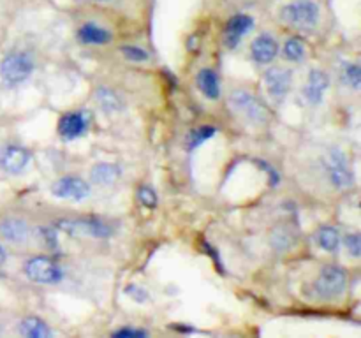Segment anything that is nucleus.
<instances>
[{
  "instance_id": "nucleus-1",
  "label": "nucleus",
  "mask_w": 361,
  "mask_h": 338,
  "mask_svg": "<svg viewBox=\"0 0 361 338\" xmlns=\"http://www.w3.org/2000/svg\"><path fill=\"white\" fill-rule=\"evenodd\" d=\"M34 56L27 51H11L0 62V80L7 87H18L34 74Z\"/></svg>"
},
{
  "instance_id": "nucleus-2",
  "label": "nucleus",
  "mask_w": 361,
  "mask_h": 338,
  "mask_svg": "<svg viewBox=\"0 0 361 338\" xmlns=\"http://www.w3.org/2000/svg\"><path fill=\"white\" fill-rule=\"evenodd\" d=\"M281 18L289 27L298 30H312L319 23L321 9L314 0H293L282 7Z\"/></svg>"
},
{
  "instance_id": "nucleus-3",
  "label": "nucleus",
  "mask_w": 361,
  "mask_h": 338,
  "mask_svg": "<svg viewBox=\"0 0 361 338\" xmlns=\"http://www.w3.org/2000/svg\"><path fill=\"white\" fill-rule=\"evenodd\" d=\"M348 285V273L338 264H326L314 280V294L321 299L338 298Z\"/></svg>"
},
{
  "instance_id": "nucleus-4",
  "label": "nucleus",
  "mask_w": 361,
  "mask_h": 338,
  "mask_svg": "<svg viewBox=\"0 0 361 338\" xmlns=\"http://www.w3.org/2000/svg\"><path fill=\"white\" fill-rule=\"evenodd\" d=\"M229 106H231V109L236 115H240L247 122L254 123V125H263V123L268 122L267 108L250 92L242 90V88L240 90H233L229 94Z\"/></svg>"
},
{
  "instance_id": "nucleus-5",
  "label": "nucleus",
  "mask_w": 361,
  "mask_h": 338,
  "mask_svg": "<svg viewBox=\"0 0 361 338\" xmlns=\"http://www.w3.org/2000/svg\"><path fill=\"white\" fill-rule=\"evenodd\" d=\"M25 277L39 285H56L63 280V270L56 261L46 256H35L23 266Z\"/></svg>"
},
{
  "instance_id": "nucleus-6",
  "label": "nucleus",
  "mask_w": 361,
  "mask_h": 338,
  "mask_svg": "<svg viewBox=\"0 0 361 338\" xmlns=\"http://www.w3.org/2000/svg\"><path fill=\"white\" fill-rule=\"evenodd\" d=\"M324 171L331 185L338 190H349L355 185V173L341 148H331L324 162Z\"/></svg>"
},
{
  "instance_id": "nucleus-7",
  "label": "nucleus",
  "mask_w": 361,
  "mask_h": 338,
  "mask_svg": "<svg viewBox=\"0 0 361 338\" xmlns=\"http://www.w3.org/2000/svg\"><path fill=\"white\" fill-rule=\"evenodd\" d=\"M56 229L71 236H80V238L102 239L111 236V225L97 218H67V220H60Z\"/></svg>"
},
{
  "instance_id": "nucleus-8",
  "label": "nucleus",
  "mask_w": 361,
  "mask_h": 338,
  "mask_svg": "<svg viewBox=\"0 0 361 338\" xmlns=\"http://www.w3.org/2000/svg\"><path fill=\"white\" fill-rule=\"evenodd\" d=\"M51 194L55 197H59V199L80 203V201L87 199L88 197V194H90V185H88L83 178H80V176L67 175L53 183Z\"/></svg>"
},
{
  "instance_id": "nucleus-9",
  "label": "nucleus",
  "mask_w": 361,
  "mask_h": 338,
  "mask_svg": "<svg viewBox=\"0 0 361 338\" xmlns=\"http://www.w3.org/2000/svg\"><path fill=\"white\" fill-rule=\"evenodd\" d=\"M0 238L14 246L27 245L30 239V225L16 215H4L0 217Z\"/></svg>"
},
{
  "instance_id": "nucleus-10",
  "label": "nucleus",
  "mask_w": 361,
  "mask_h": 338,
  "mask_svg": "<svg viewBox=\"0 0 361 338\" xmlns=\"http://www.w3.org/2000/svg\"><path fill=\"white\" fill-rule=\"evenodd\" d=\"M32 154L18 144H2L0 146V169L7 175H21L28 168Z\"/></svg>"
},
{
  "instance_id": "nucleus-11",
  "label": "nucleus",
  "mask_w": 361,
  "mask_h": 338,
  "mask_svg": "<svg viewBox=\"0 0 361 338\" xmlns=\"http://www.w3.org/2000/svg\"><path fill=\"white\" fill-rule=\"evenodd\" d=\"M293 73L286 67H271L264 73V87L274 101H284L291 90Z\"/></svg>"
},
{
  "instance_id": "nucleus-12",
  "label": "nucleus",
  "mask_w": 361,
  "mask_h": 338,
  "mask_svg": "<svg viewBox=\"0 0 361 338\" xmlns=\"http://www.w3.org/2000/svg\"><path fill=\"white\" fill-rule=\"evenodd\" d=\"M279 55V42L274 35L261 34L250 44V56L259 65H268Z\"/></svg>"
},
{
  "instance_id": "nucleus-13",
  "label": "nucleus",
  "mask_w": 361,
  "mask_h": 338,
  "mask_svg": "<svg viewBox=\"0 0 361 338\" xmlns=\"http://www.w3.org/2000/svg\"><path fill=\"white\" fill-rule=\"evenodd\" d=\"M254 28V18L250 14H235L229 18L224 30V42L229 49L236 48L242 41L243 35L249 34Z\"/></svg>"
},
{
  "instance_id": "nucleus-14",
  "label": "nucleus",
  "mask_w": 361,
  "mask_h": 338,
  "mask_svg": "<svg viewBox=\"0 0 361 338\" xmlns=\"http://www.w3.org/2000/svg\"><path fill=\"white\" fill-rule=\"evenodd\" d=\"M88 129V118L83 111H69L60 118L59 134L62 139L73 141L83 136Z\"/></svg>"
},
{
  "instance_id": "nucleus-15",
  "label": "nucleus",
  "mask_w": 361,
  "mask_h": 338,
  "mask_svg": "<svg viewBox=\"0 0 361 338\" xmlns=\"http://www.w3.org/2000/svg\"><path fill=\"white\" fill-rule=\"evenodd\" d=\"M328 87H330V77H328V74L324 70H310L305 87H303V97H305V101L310 106L321 104Z\"/></svg>"
},
{
  "instance_id": "nucleus-16",
  "label": "nucleus",
  "mask_w": 361,
  "mask_h": 338,
  "mask_svg": "<svg viewBox=\"0 0 361 338\" xmlns=\"http://www.w3.org/2000/svg\"><path fill=\"white\" fill-rule=\"evenodd\" d=\"M76 37L85 46H104L111 42V32L97 23H83L76 32Z\"/></svg>"
},
{
  "instance_id": "nucleus-17",
  "label": "nucleus",
  "mask_w": 361,
  "mask_h": 338,
  "mask_svg": "<svg viewBox=\"0 0 361 338\" xmlns=\"http://www.w3.org/2000/svg\"><path fill=\"white\" fill-rule=\"evenodd\" d=\"M120 176H122V169H120L118 164H113V162H99V164L92 165L90 169L92 183L99 187L113 185V183L118 182Z\"/></svg>"
},
{
  "instance_id": "nucleus-18",
  "label": "nucleus",
  "mask_w": 361,
  "mask_h": 338,
  "mask_svg": "<svg viewBox=\"0 0 361 338\" xmlns=\"http://www.w3.org/2000/svg\"><path fill=\"white\" fill-rule=\"evenodd\" d=\"M196 83L201 94H203L208 101H217L219 95H221V81H219V76L215 74V70L207 69V67L201 69L200 73H197Z\"/></svg>"
},
{
  "instance_id": "nucleus-19",
  "label": "nucleus",
  "mask_w": 361,
  "mask_h": 338,
  "mask_svg": "<svg viewBox=\"0 0 361 338\" xmlns=\"http://www.w3.org/2000/svg\"><path fill=\"white\" fill-rule=\"evenodd\" d=\"M20 334L27 338H49L53 334V330L39 317H25L18 326Z\"/></svg>"
},
{
  "instance_id": "nucleus-20",
  "label": "nucleus",
  "mask_w": 361,
  "mask_h": 338,
  "mask_svg": "<svg viewBox=\"0 0 361 338\" xmlns=\"http://www.w3.org/2000/svg\"><path fill=\"white\" fill-rule=\"evenodd\" d=\"M316 243L326 252L334 254L341 249V232H338L337 227H331V225H324L319 231L316 232Z\"/></svg>"
},
{
  "instance_id": "nucleus-21",
  "label": "nucleus",
  "mask_w": 361,
  "mask_h": 338,
  "mask_svg": "<svg viewBox=\"0 0 361 338\" xmlns=\"http://www.w3.org/2000/svg\"><path fill=\"white\" fill-rule=\"evenodd\" d=\"M95 99H97L99 108L104 113H118L122 109V101H120L118 95L111 90V88H99L95 92Z\"/></svg>"
},
{
  "instance_id": "nucleus-22",
  "label": "nucleus",
  "mask_w": 361,
  "mask_h": 338,
  "mask_svg": "<svg viewBox=\"0 0 361 338\" xmlns=\"http://www.w3.org/2000/svg\"><path fill=\"white\" fill-rule=\"evenodd\" d=\"M215 134H217V129H215L214 125L196 127V129L187 136V148H189V150H196V148H200L201 144L207 143L208 139H212Z\"/></svg>"
},
{
  "instance_id": "nucleus-23",
  "label": "nucleus",
  "mask_w": 361,
  "mask_h": 338,
  "mask_svg": "<svg viewBox=\"0 0 361 338\" xmlns=\"http://www.w3.org/2000/svg\"><path fill=\"white\" fill-rule=\"evenodd\" d=\"M284 56L289 62H303L307 56V48L305 42L300 37H289L288 41L284 42Z\"/></svg>"
},
{
  "instance_id": "nucleus-24",
  "label": "nucleus",
  "mask_w": 361,
  "mask_h": 338,
  "mask_svg": "<svg viewBox=\"0 0 361 338\" xmlns=\"http://www.w3.org/2000/svg\"><path fill=\"white\" fill-rule=\"evenodd\" d=\"M342 83L353 90H360L361 73L358 63H345L344 69H342Z\"/></svg>"
},
{
  "instance_id": "nucleus-25",
  "label": "nucleus",
  "mask_w": 361,
  "mask_h": 338,
  "mask_svg": "<svg viewBox=\"0 0 361 338\" xmlns=\"http://www.w3.org/2000/svg\"><path fill=\"white\" fill-rule=\"evenodd\" d=\"M120 53H122L126 60H129V62H136V63L148 62V58H150L147 49L140 48V46H133V44L122 46V48H120Z\"/></svg>"
},
{
  "instance_id": "nucleus-26",
  "label": "nucleus",
  "mask_w": 361,
  "mask_h": 338,
  "mask_svg": "<svg viewBox=\"0 0 361 338\" xmlns=\"http://www.w3.org/2000/svg\"><path fill=\"white\" fill-rule=\"evenodd\" d=\"M270 242L275 250H286L289 249V245H291V234H289L284 227H277L274 229V232H271Z\"/></svg>"
},
{
  "instance_id": "nucleus-27",
  "label": "nucleus",
  "mask_w": 361,
  "mask_h": 338,
  "mask_svg": "<svg viewBox=\"0 0 361 338\" xmlns=\"http://www.w3.org/2000/svg\"><path fill=\"white\" fill-rule=\"evenodd\" d=\"M342 242H344V246H345V250H348L349 256L355 257V259H358V257L361 256V236L358 234V232H351V234L345 236Z\"/></svg>"
},
{
  "instance_id": "nucleus-28",
  "label": "nucleus",
  "mask_w": 361,
  "mask_h": 338,
  "mask_svg": "<svg viewBox=\"0 0 361 338\" xmlns=\"http://www.w3.org/2000/svg\"><path fill=\"white\" fill-rule=\"evenodd\" d=\"M137 197H140V201L147 208L157 206V194H155L150 187H141L140 192H137Z\"/></svg>"
},
{
  "instance_id": "nucleus-29",
  "label": "nucleus",
  "mask_w": 361,
  "mask_h": 338,
  "mask_svg": "<svg viewBox=\"0 0 361 338\" xmlns=\"http://www.w3.org/2000/svg\"><path fill=\"white\" fill-rule=\"evenodd\" d=\"M147 334H148V331L127 326V327H120L118 331H115V333H113V337H116V338H127V337L137 338V337H147Z\"/></svg>"
},
{
  "instance_id": "nucleus-30",
  "label": "nucleus",
  "mask_w": 361,
  "mask_h": 338,
  "mask_svg": "<svg viewBox=\"0 0 361 338\" xmlns=\"http://www.w3.org/2000/svg\"><path fill=\"white\" fill-rule=\"evenodd\" d=\"M127 294L130 296L133 299H136V301L143 303L148 299V292L145 291V289H141L140 285H130V287H127Z\"/></svg>"
},
{
  "instance_id": "nucleus-31",
  "label": "nucleus",
  "mask_w": 361,
  "mask_h": 338,
  "mask_svg": "<svg viewBox=\"0 0 361 338\" xmlns=\"http://www.w3.org/2000/svg\"><path fill=\"white\" fill-rule=\"evenodd\" d=\"M7 261V250H6V246L2 245V243H0V266H2L4 263H6Z\"/></svg>"
},
{
  "instance_id": "nucleus-32",
  "label": "nucleus",
  "mask_w": 361,
  "mask_h": 338,
  "mask_svg": "<svg viewBox=\"0 0 361 338\" xmlns=\"http://www.w3.org/2000/svg\"><path fill=\"white\" fill-rule=\"evenodd\" d=\"M92 2H109V0H92Z\"/></svg>"
}]
</instances>
